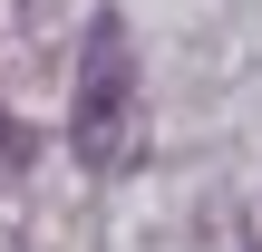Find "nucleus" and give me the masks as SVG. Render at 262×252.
I'll use <instances>...</instances> for the list:
<instances>
[{"instance_id": "obj_2", "label": "nucleus", "mask_w": 262, "mask_h": 252, "mask_svg": "<svg viewBox=\"0 0 262 252\" xmlns=\"http://www.w3.org/2000/svg\"><path fill=\"white\" fill-rule=\"evenodd\" d=\"M19 175V136H10V117H0V185Z\"/></svg>"}, {"instance_id": "obj_1", "label": "nucleus", "mask_w": 262, "mask_h": 252, "mask_svg": "<svg viewBox=\"0 0 262 252\" xmlns=\"http://www.w3.org/2000/svg\"><path fill=\"white\" fill-rule=\"evenodd\" d=\"M136 136H146V117H136V49H126V19L97 10L88 19V49H78L68 146L88 155V175H117V165H136Z\"/></svg>"}]
</instances>
